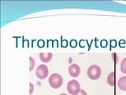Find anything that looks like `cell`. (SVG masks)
Returning a JSON list of instances; mask_svg holds the SVG:
<instances>
[{
	"label": "cell",
	"instance_id": "6da1fadb",
	"mask_svg": "<svg viewBox=\"0 0 126 95\" xmlns=\"http://www.w3.org/2000/svg\"><path fill=\"white\" fill-rule=\"evenodd\" d=\"M48 82L50 86L54 89H58L62 86L63 84V78L61 74L54 73L50 75L48 79Z\"/></svg>",
	"mask_w": 126,
	"mask_h": 95
},
{
	"label": "cell",
	"instance_id": "7a4b0ae2",
	"mask_svg": "<svg viewBox=\"0 0 126 95\" xmlns=\"http://www.w3.org/2000/svg\"><path fill=\"white\" fill-rule=\"evenodd\" d=\"M87 74H88V76L90 79L97 80L101 76L102 71L98 65H92L88 67V71H87Z\"/></svg>",
	"mask_w": 126,
	"mask_h": 95
},
{
	"label": "cell",
	"instance_id": "3957f363",
	"mask_svg": "<svg viewBox=\"0 0 126 95\" xmlns=\"http://www.w3.org/2000/svg\"><path fill=\"white\" fill-rule=\"evenodd\" d=\"M80 86L77 80H70L67 84V91L71 95H76L80 91Z\"/></svg>",
	"mask_w": 126,
	"mask_h": 95
},
{
	"label": "cell",
	"instance_id": "277c9868",
	"mask_svg": "<svg viewBox=\"0 0 126 95\" xmlns=\"http://www.w3.org/2000/svg\"><path fill=\"white\" fill-rule=\"evenodd\" d=\"M48 67H47L45 64H40L39 66H38V67L36 68V71H35V75L39 79H44L46 78L47 76H48Z\"/></svg>",
	"mask_w": 126,
	"mask_h": 95
},
{
	"label": "cell",
	"instance_id": "5b68a950",
	"mask_svg": "<svg viewBox=\"0 0 126 95\" xmlns=\"http://www.w3.org/2000/svg\"><path fill=\"white\" fill-rule=\"evenodd\" d=\"M69 74L71 77L73 78H77L79 76V74L80 73V67H79V65L76 64V63H73L69 67Z\"/></svg>",
	"mask_w": 126,
	"mask_h": 95
},
{
	"label": "cell",
	"instance_id": "8992f818",
	"mask_svg": "<svg viewBox=\"0 0 126 95\" xmlns=\"http://www.w3.org/2000/svg\"><path fill=\"white\" fill-rule=\"evenodd\" d=\"M52 56H53V54L51 52H48V53L41 52L39 54V59H40V60L44 63L50 62L51 60V59H52Z\"/></svg>",
	"mask_w": 126,
	"mask_h": 95
},
{
	"label": "cell",
	"instance_id": "52a82bcc",
	"mask_svg": "<svg viewBox=\"0 0 126 95\" xmlns=\"http://www.w3.org/2000/svg\"><path fill=\"white\" fill-rule=\"evenodd\" d=\"M117 86L121 90L126 91V76H123L119 78L117 82Z\"/></svg>",
	"mask_w": 126,
	"mask_h": 95
},
{
	"label": "cell",
	"instance_id": "ba28073f",
	"mask_svg": "<svg viewBox=\"0 0 126 95\" xmlns=\"http://www.w3.org/2000/svg\"><path fill=\"white\" fill-rule=\"evenodd\" d=\"M116 82V76H115V72H111L107 77V83L111 86H115Z\"/></svg>",
	"mask_w": 126,
	"mask_h": 95
},
{
	"label": "cell",
	"instance_id": "9c48e42d",
	"mask_svg": "<svg viewBox=\"0 0 126 95\" xmlns=\"http://www.w3.org/2000/svg\"><path fill=\"white\" fill-rule=\"evenodd\" d=\"M121 71L123 74H126V58H125L121 63Z\"/></svg>",
	"mask_w": 126,
	"mask_h": 95
},
{
	"label": "cell",
	"instance_id": "30bf717a",
	"mask_svg": "<svg viewBox=\"0 0 126 95\" xmlns=\"http://www.w3.org/2000/svg\"><path fill=\"white\" fill-rule=\"evenodd\" d=\"M34 67H35V60L34 59L30 56L29 57V71H32L34 69Z\"/></svg>",
	"mask_w": 126,
	"mask_h": 95
},
{
	"label": "cell",
	"instance_id": "8fae6325",
	"mask_svg": "<svg viewBox=\"0 0 126 95\" xmlns=\"http://www.w3.org/2000/svg\"><path fill=\"white\" fill-rule=\"evenodd\" d=\"M33 91H34V85L32 82H30L29 83V94L32 95V94L33 93Z\"/></svg>",
	"mask_w": 126,
	"mask_h": 95
},
{
	"label": "cell",
	"instance_id": "7c38bea8",
	"mask_svg": "<svg viewBox=\"0 0 126 95\" xmlns=\"http://www.w3.org/2000/svg\"><path fill=\"white\" fill-rule=\"evenodd\" d=\"M76 95H88V94H87V92L84 90H80V91Z\"/></svg>",
	"mask_w": 126,
	"mask_h": 95
},
{
	"label": "cell",
	"instance_id": "4fadbf2b",
	"mask_svg": "<svg viewBox=\"0 0 126 95\" xmlns=\"http://www.w3.org/2000/svg\"><path fill=\"white\" fill-rule=\"evenodd\" d=\"M59 95H68V94H59Z\"/></svg>",
	"mask_w": 126,
	"mask_h": 95
}]
</instances>
